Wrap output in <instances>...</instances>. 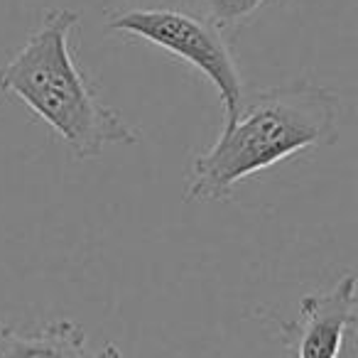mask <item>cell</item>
Wrapping results in <instances>:
<instances>
[{"instance_id": "3957f363", "label": "cell", "mask_w": 358, "mask_h": 358, "mask_svg": "<svg viewBox=\"0 0 358 358\" xmlns=\"http://www.w3.org/2000/svg\"><path fill=\"white\" fill-rule=\"evenodd\" d=\"M106 30L155 47L204 76L221 101V128L238 115L245 86L229 37L185 0H120L106 13Z\"/></svg>"}, {"instance_id": "5b68a950", "label": "cell", "mask_w": 358, "mask_h": 358, "mask_svg": "<svg viewBox=\"0 0 358 358\" xmlns=\"http://www.w3.org/2000/svg\"><path fill=\"white\" fill-rule=\"evenodd\" d=\"M0 358H125L115 343L91 346L84 327L71 319H55L20 331L0 327Z\"/></svg>"}, {"instance_id": "8992f818", "label": "cell", "mask_w": 358, "mask_h": 358, "mask_svg": "<svg viewBox=\"0 0 358 358\" xmlns=\"http://www.w3.org/2000/svg\"><path fill=\"white\" fill-rule=\"evenodd\" d=\"M185 3L194 8L201 17H206L216 30L231 37L241 27L253 25L268 8L278 6L280 0H185Z\"/></svg>"}, {"instance_id": "6da1fadb", "label": "cell", "mask_w": 358, "mask_h": 358, "mask_svg": "<svg viewBox=\"0 0 358 358\" xmlns=\"http://www.w3.org/2000/svg\"><path fill=\"white\" fill-rule=\"evenodd\" d=\"M343 106L334 89L312 79L245 91L238 115L219 130L204 152H196L185 177L187 204H224L241 182L338 140Z\"/></svg>"}, {"instance_id": "7a4b0ae2", "label": "cell", "mask_w": 358, "mask_h": 358, "mask_svg": "<svg viewBox=\"0 0 358 358\" xmlns=\"http://www.w3.org/2000/svg\"><path fill=\"white\" fill-rule=\"evenodd\" d=\"M81 17L69 8H47L22 47L0 64V96L15 99L40 118L79 162L108 148H133L140 130L108 106L99 86L71 55Z\"/></svg>"}, {"instance_id": "277c9868", "label": "cell", "mask_w": 358, "mask_h": 358, "mask_svg": "<svg viewBox=\"0 0 358 358\" xmlns=\"http://www.w3.org/2000/svg\"><path fill=\"white\" fill-rule=\"evenodd\" d=\"M356 275L343 273L324 292L304 294L294 319H280L278 314H265V319L278 329L292 358H341L356 329Z\"/></svg>"}]
</instances>
